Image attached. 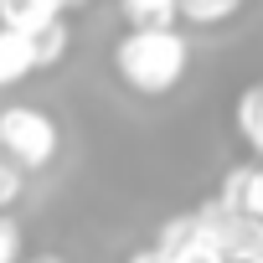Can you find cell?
Wrapping results in <instances>:
<instances>
[{
    "label": "cell",
    "instance_id": "8fae6325",
    "mask_svg": "<svg viewBox=\"0 0 263 263\" xmlns=\"http://www.w3.org/2000/svg\"><path fill=\"white\" fill-rule=\"evenodd\" d=\"M21 191H26V171H21L16 160L0 155V212H11V206L21 201Z\"/></svg>",
    "mask_w": 263,
    "mask_h": 263
},
{
    "label": "cell",
    "instance_id": "52a82bcc",
    "mask_svg": "<svg viewBox=\"0 0 263 263\" xmlns=\"http://www.w3.org/2000/svg\"><path fill=\"white\" fill-rule=\"evenodd\" d=\"M232 124H237V135L248 150L263 155V83H248L237 93V108H232Z\"/></svg>",
    "mask_w": 263,
    "mask_h": 263
},
{
    "label": "cell",
    "instance_id": "3957f363",
    "mask_svg": "<svg viewBox=\"0 0 263 263\" xmlns=\"http://www.w3.org/2000/svg\"><path fill=\"white\" fill-rule=\"evenodd\" d=\"M217 201L227 212H242V217L263 222V165H232L217 186Z\"/></svg>",
    "mask_w": 263,
    "mask_h": 263
},
{
    "label": "cell",
    "instance_id": "8992f818",
    "mask_svg": "<svg viewBox=\"0 0 263 263\" xmlns=\"http://www.w3.org/2000/svg\"><path fill=\"white\" fill-rule=\"evenodd\" d=\"M67 11V0H0V26H16V31H36L52 16Z\"/></svg>",
    "mask_w": 263,
    "mask_h": 263
},
{
    "label": "cell",
    "instance_id": "ba28073f",
    "mask_svg": "<svg viewBox=\"0 0 263 263\" xmlns=\"http://www.w3.org/2000/svg\"><path fill=\"white\" fill-rule=\"evenodd\" d=\"M242 11V0H176V21H191V26H222Z\"/></svg>",
    "mask_w": 263,
    "mask_h": 263
},
{
    "label": "cell",
    "instance_id": "5bb4252c",
    "mask_svg": "<svg viewBox=\"0 0 263 263\" xmlns=\"http://www.w3.org/2000/svg\"><path fill=\"white\" fill-rule=\"evenodd\" d=\"M124 263H171V258H165V253H160V248L150 242V248H135V253H129Z\"/></svg>",
    "mask_w": 263,
    "mask_h": 263
},
{
    "label": "cell",
    "instance_id": "277c9868",
    "mask_svg": "<svg viewBox=\"0 0 263 263\" xmlns=\"http://www.w3.org/2000/svg\"><path fill=\"white\" fill-rule=\"evenodd\" d=\"M36 72V57H31V36L16 31V26H0V88H16L21 78Z\"/></svg>",
    "mask_w": 263,
    "mask_h": 263
},
{
    "label": "cell",
    "instance_id": "5b68a950",
    "mask_svg": "<svg viewBox=\"0 0 263 263\" xmlns=\"http://www.w3.org/2000/svg\"><path fill=\"white\" fill-rule=\"evenodd\" d=\"M26 36H31L36 72H42V67H57V62L67 57V47H72V26H67V16H52L47 26H36V31H26Z\"/></svg>",
    "mask_w": 263,
    "mask_h": 263
},
{
    "label": "cell",
    "instance_id": "e0dca14e",
    "mask_svg": "<svg viewBox=\"0 0 263 263\" xmlns=\"http://www.w3.org/2000/svg\"><path fill=\"white\" fill-rule=\"evenodd\" d=\"M258 165H263V155H258Z\"/></svg>",
    "mask_w": 263,
    "mask_h": 263
},
{
    "label": "cell",
    "instance_id": "6da1fadb",
    "mask_svg": "<svg viewBox=\"0 0 263 263\" xmlns=\"http://www.w3.org/2000/svg\"><path fill=\"white\" fill-rule=\"evenodd\" d=\"M191 67V42L176 26H129L114 42V78L140 93V98H160L171 93Z\"/></svg>",
    "mask_w": 263,
    "mask_h": 263
},
{
    "label": "cell",
    "instance_id": "4fadbf2b",
    "mask_svg": "<svg viewBox=\"0 0 263 263\" xmlns=\"http://www.w3.org/2000/svg\"><path fill=\"white\" fill-rule=\"evenodd\" d=\"M16 258H21V227L0 217V263H16Z\"/></svg>",
    "mask_w": 263,
    "mask_h": 263
},
{
    "label": "cell",
    "instance_id": "2e32d148",
    "mask_svg": "<svg viewBox=\"0 0 263 263\" xmlns=\"http://www.w3.org/2000/svg\"><path fill=\"white\" fill-rule=\"evenodd\" d=\"M16 263H62L57 253H42V258H16Z\"/></svg>",
    "mask_w": 263,
    "mask_h": 263
},
{
    "label": "cell",
    "instance_id": "7a4b0ae2",
    "mask_svg": "<svg viewBox=\"0 0 263 263\" xmlns=\"http://www.w3.org/2000/svg\"><path fill=\"white\" fill-rule=\"evenodd\" d=\"M57 119L36 103H6L0 108V155L16 160L21 171H42L57 155Z\"/></svg>",
    "mask_w": 263,
    "mask_h": 263
},
{
    "label": "cell",
    "instance_id": "9c48e42d",
    "mask_svg": "<svg viewBox=\"0 0 263 263\" xmlns=\"http://www.w3.org/2000/svg\"><path fill=\"white\" fill-rule=\"evenodd\" d=\"M206 227H201V217L196 212H176V217H165L160 222V232H155V248L160 253H176V248H186L191 237H201Z\"/></svg>",
    "mask_w": 263,
    "mask_h": 263
},
{
    "label": "cell",
    "instance_id": "9a60e30c",
    "mask_svg": "<svg viewBox=\"0 0 263 263\" xmlns=\"http://www.w3.org/2000/svg\"><path fill=\"white\" fill-rule=\"evenodd\" d=\"M248 263H263V232H258V242H253V253H248Z\"/></svg>",
    "mask_w": 263,
    "mask_h": 263
},
{
    "label": "cell",
    "instance_id": "30bf717a",
    "mask_svg": "<svg viewBox=\"0 0 263 263\" xmlns=\"http://www.w3.org/2000/svg\"><path fill=\"white\" fill-rule=\"evenodd\" d=\"M129 26H176V0H119Z\"/></svg>",
    "mask_w": 263,
    "mask_h": 263
},
{
    "label": "cell",
    "instance_id": "7c38bea8",
    "mask_svg": "<svg viewBox=\"0 0 263 263\" xmlns=\"http://www.w3.org/2000/svg\"><path fill=\"white\" fill-rule=\"evenodd\" d=\"M165 258H171V263H227V258H222V248H217V242H212L206 232H201V237H191L186 248L165 253Z\"/></svg>",
    "mask_w": 263,
    "mask_h": 263
}]
</instances>
